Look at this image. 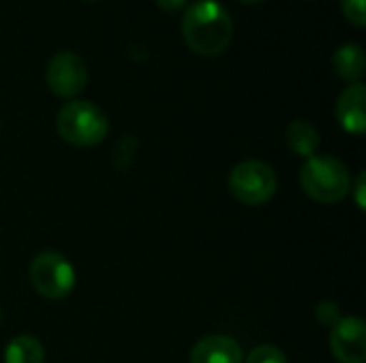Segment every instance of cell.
<instances>
[{
	"instance_id": "8992f818",
	"label": "cell",
	"mask_w": 366,
	"mask_h": 363,
	"mask_svg": "<svg viewBox=\"0 0 366 363\" xmlns=\"http://www.w3.org/2000/svg\"><path fill=\"white\" fill-rule=\"evenodd\" d=\"M49 90L60 98H75L88 83V66L81 56L73 51L56 53L45 71Z\"/></svg>"
},
{
	"instance_id": "2e32d148",
	"label": "cell",
	"mask_w": 366,
	"mask_h": 363,
	"mask_svg": "<svg viewBox=\"0 0 366 363\" xmlns=\"http://www.w3.org/2000/svg\"><path fill=\"white\" fill-rule=\"evenodd\" d=\"M163 11H167V13H176V11H182L184 6H187V2L189 0H154Z\"/></svg>"
},
{
	"instance_id": "7a4b0ae2",
	"label": "cell",
	"mask_w": 366,
	"mask_h": 363,
	"mask_svg": "<svg viewBox=\"0 0 366 363\" xmlns=\"http://www.w3.org/2000/svg\"><path fill=\"white\" fill-rule=\"evenodd\" d=\"M58 135L77 148H90L107 137L109 120L101 107L88 101H71L60 107L56 116Z\"/></svg>"
},
{
	"instance_id": "d6986e66",
	"label": "cell",
	"mask_w": 366,
	"mask_h": 363,
	"mask_svg": "<svg viewBox=\"0 0 366 363\" xmlns=\"http://www.w3.org/2000/svg\"><path fill=\"white\" fill-rule=\"evenodd\" d=\"M0 319H2V312H0Z\"/></svg>"
},
{
	"instance_id": "5bb4252c",
	"label": "cell",
	"mask_w": 366,
	"mask_h": 363,
	"mask_svg": "<svg viewBox=\"0 0 366 363\" xmlns=\"http://www.w3.org/2000/svg\"><path fill=\"white\" fill-rule=\"evenodd\" d=\"M343 15L356 26L365 28L366 26V0H341Z\"/></svg>"
},
{
	"instance_id": "6da1fadb",
	"label": "cell",
	"mask_w": 366,
	"mask_h": 363,
	"mask_svg": "<svg viewBox=\"0 0 366 363\" xmlns=\"http://www.w3.org/2000/svg\"><path fill=\"white\" fill-rule=\"evenodd\" d=\"M182 36L199 56H219L234 36V21L217 0H197L182 15Z\"/></svg>"
},
{
	"instance_id": "52a82bcc",
	"label": "cell",
	"mask_w": 366,
	"mask_h": 363,
	"mask_svg": "<svg viewBox=\"0 0 366 363\" xmlns=\"http://www.w3.org/2000/svg\"><path fill=\"white\" fill-rule=\"evenodd\" d=\"M330 351L339 363L366 362V327L358 317L341 319L330 332Z\"/></svg>"
},
{
	"instance_id": "e0dca14e",
	"label": "cell",
	"mask_w": 366,
	"mask_h": 363,
	"mask_svg": "<svg viewBox=\"0 0 366 363\" xmlns=\"http://www.w3.org/2000/svg\"><path fill=\"white\" fill-rule=\"evenodd\" d=\"M354 195H356V203L360 210H365V171L358 175L356 186H354Z\"/></svg>"
},
{
	"instance_id": "5b68a950",
	"label": "cell",
	"mask_w": 366,
	"mask_h": 363,
	"mask_svg": "<svg viewBox=\"0 0 366 363\" xmlns=\"http://www.w3.org/2000/svg\"><path fill=\"white\" fill-rule=\"evenodd\" d=\"M229 193L244 205H262L277 193V173L262 160H242L229 173Z\"/></svg>"
},
{
	"instance_id": "ac0fdd59",
	"label": "cell",
	"mask_w": 366,
	"mask_h": 363,
	"mask_svg": "<svg viewBox=\"0 0 366 363\" xmlns=\"http://www.w3.org/2000/svg\"><path fill=\"white\" fill-rule=\"evenodd\" d=\"M240 2H249V4H253V2H262V0H240Z\"/></svg>"
},
{
	"instance_id": "9a60e30c",
	"label": "cell",
	"mask_w": 366,
	"mask_h": 363,
	"mask_svg": "<svg viewBox=\"0 0 366 363\" xmlns=\"http://www.w3.org/2000/svg\"><path fill=\"white\" fill-rule=\"evenodd\" d=\"M315 317H317V321H320L322 325H326V327H335V325L341 321V317H339V306L332 304V302L320 304L317 310H315Z\"/></svg>"
},
{
	"instance_id": "7c38bea8",
	"label": "cell",
	"mask_w": 366,
	"mask_h": 363,
	"mask_svg": "<svg viewBox=\"0 0 366 363\" xmlns=\"http://www.w3.org/2000/svg\"><path fill=\"white\" fill-rule=\"evenodd\" d=\"M45 351L32 336H17L4 349V363H43Z\"/></svg>"
},
{
	"instance_id": "8fae6325",
	"label": "cell",
	"mask_w": 366,
	"mask_h": 363,
	"mask_svg": "<svg viewBox=\"0 0 366 363\" xmlns=\"http://www.w3.org/2000/svg\"><path fill=\"white\" fill-rule=\"evenodd\" d=\"M285 141L298 156H313L320 145V131L309 120H294L285 131Z\"/></svg>"
},
{
	"instance_id": "ffe728a7",
	"label": "cell",
	"mask_w": 366,
	"mask_h": 363,
	"mask_svg": "<svg viewBox=\"0 0 366 363\" xmlns=\"http://www.w3.org/2000/svg\"><path fill=\"white\" fill-rule=\"evenodd\" d=\"M90 2H94V0H90Z\"/></svg>"
},
{
	"instance_id": "277c9868",
	"label": "cell",
	"mask_w": 366,
	"mask_h": 363,
	"mask_svg": "<svg viewBox=\"0 0 366 363\" xmlns=\"http://www.w3.org/2000/svg\"><path fill=\"white\" fill-rule=\"evenodd\" d=\"M30 282L41 297L64 300L73 293L77 276L66 257L54 250L39 252L30 263Z\"/></svg>"
},
{
	"instance_id": "ba28073f",
	"label": "cell",
	"mask_w": 366,
	"mask_h": 363,
	"mask_svg": "<svg viewBox=\"0 0 366 363\" xmlns=\"http://www.w3.org/2000/svg\"><path fill=\"white\" fill-rule=\"evenodd\" d=\"M365 83H350L337 101V118L341 126L352 135H362L366 128Z\"/></svg>"
},
{
	"instance_id": "4fadbf2b",
	"label": "cell",
	"mask_w": 366,
	"mask_h": 363,
	"mask_svg": "<svg viewBox=\"0 0 366 363\" xmlns=\"http://www.w3.org/2000/svg\"><path fill=\"white\" fill-rule=\"evenodd\" d=\"M247 363H287V357L281 349L272 344H259L249 353Z\"/></svg>"
},
{
	"instance_id": "30bf717a",
	"label": "cell",
	"mask_w": 366,
	"mask_h": 363,
	"mask_svg": "<svg viewBox=\"0 0 366 363\" xmlns=\"http://www.w3.org/2000/svg\"><path fill=\"white\" fill-rule=\"evenodd\" d=\"M365 49L358 43H345L332 56V68H335V73L343 81H347V83H358L362 79V75H365Z\"/></svg>"
},
{
	"instance_id": "9c48e42d",
	"label": "cell",
	"mask_w": 366,
	"mask_h": 363,
	"mask_svg": "<svg viewBox=\"0 0 366 363\" xmlns=\"http://www.w3.org/2000/svg\"><path fill=\"white\" fill-rule=\"evenodd\" d=\"M240 344L227 336H206L191 349V363H242Z\"/></svg>"
},
{
	"instance_id": "3957f363",
	"label": "cell",
	"mask_w": 366,
	"mask_h": 363,
	"mask_svg": "<svg viewBox=\"0 0 366 363\" xmlns=\"http://www.w3.org/2000/svg\"><path fill=\"white\" fill-rule=\"evenodd\" d=\"M302 190L317 203H337L352 190V178L347 167L326 154H313L307 158L300 171Z\"/></svg>"
}]
</instances>
